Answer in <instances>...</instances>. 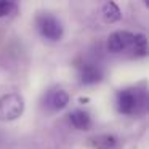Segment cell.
Here are the masks:
<instances>
[{"mask_svg":"<svg viewBox=\"0 0 149 149\" xmlns=\"http://www.w3.org/2000/svg\"><path fill=\"white\" fill-rule=\"evenodd\" d=\"M68 103H69V95L66 93L64 90H61V88H55V90H52L48 95H47V98H45L47 107L52 109V111L64 109V107L68 106Z\"/></svg>","mask_w":149,"mask_h":149,"instance_id":"obj_6","label":"cell"},{"mask_svg":"<svg viewBox=\"0 0 149 149\" xmlns=\"http://www.w3.org/2000/svg\"><path fill=\"white\" fill-rule=\"evenodd\" d=\"M15 10V0H0V18L8 16Z\"/></svg>","mask_w":149,"mask_h":149,"instance_id":"obj_11","label":"cell"},{"mask_svg":"<svg viewBox=\"0 0 149 149\" xmlns=\"http://www.w3.org/2000/svg\"><path fill=\"white\" fill-rule=\"evenodd\" d=\"M69 122L72 123V127L77 130H88L91 125V117L87 111L75 109L69 114Z\"/></svg>","mask_w":149,"mask_h":149,"instance_id":"obj_7","label":"cell"},{"mask_svg":"<svg viewBox=\"0 0 149 149\" xmlns=\"http://www.w3.org/2000/svg\"><path fill=\"white\" fill-rule=\"evenodd\" d=\"M146 104H148V93L144 88H125L117 95V109L125 116H133L144 111Z\"/></svg>","mask_w":149,"mask_h":149,"instance_id":"obj_1","label":"cell"},{"mask_svg":"<svg viewBox=\"0 0 149 149\" xmlns=\"http://www.w3.org/2000/svg\"><path fill=\"white\" fill-rule=\"evenodd\" d=\"M103 18H104V21L106 23H117V21L120 19V10H119V7H117V3L116 2H112V0H107L106 3L103 5Z\"/></svg>","mask_w":149,"mask_h":149,"instance_id":"obj_9","label":"cell"},{"mask_svg":"<svg viewBox=\"0 0 149 149\" xmlns=\"http://www.w3.org/2000/svg\"><path fill=\"white\" fill-rule=\"evenodd\" d=\"M133 42V34L128 31H117V32L111 34L107 39V50L111 53H123V52H130V47Z\"/></svg>","mask_w":149,"mask_h":149,"instance_id":"obj_4","label":"cell"},{"mask_svg":"<svg viewBox=\"0 0 149 149\" xmlns=\"http://www.w3.org/2000/svg\"><path fill=\"white\" fill-rule=\"evenodd\" d=\"M130 52L136 58H143L148 55V39L144 34H133V42L130 47Z\"/></svg>","mask_w":149,"mask_h":149,"instance_id":"obj_8","label":"cell"},{"mask_svg":"<svg viewBox=\"0 0 149 149\" xmlns=\"http://www.w3.org/2000/svg\"><path fill=\"white\" fill-rule=\"evenodd\" d=\"M24 112V100L18 93H8L0 98V120H16Z\"/></svg>","mask_w":149,"mask_h":149,"instance_id":"obj_2","label":"cell"},{"mask_svg":"<svg viewBox=\"0 0 149 149\" xmlns=\"http://www.w3.org/2000/svg\"><path fill=\"white\" fill-rule=\"evenodd\" d=\"M79 79L84 85H93L103 79V71L93 63H84L79 68Z\"/></svg>","mask_w":149,"mask_h":149,"instance_id":"obj_5","label":"cell"},{"mask_svg":"<svg viewBox=\"0 0 149 149\" xmlns=\"http://www.w3.org/2000/svg\"><path fill=\"white\" fill-rule=\"evenodd\" d=\"M36 24H37V29H39L40 36L43 39L52 40V42H58L63 37V24L53 15L43 13L40 16H37Z\"/></svg>","mask_w":149,"mask_h":149,"instance_id":"obj_3","label":"cell"},{"mask_svg":"<svg viewBox=\"0 0 149 149\" xmlns=\"http://www.w3.org/2000/svg\"><path fill=\"white\" fill-rule=\"evenodd\" d=\"M91 146L95 149H114L117 146V139L114 135H98L91 138Z\"/></svg>","mask_w":149,"mask_h":149,"instance_id":"obj_10","label":"cell"}]
</instances>
